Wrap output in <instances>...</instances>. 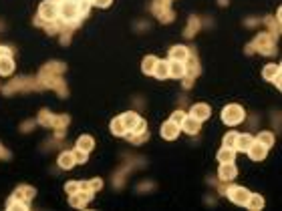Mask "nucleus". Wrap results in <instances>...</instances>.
<instances>
[{
  "label": "nucleus",
  "mask_w": 282,
  "mask_h": 211,
  "mask_svg": "<svg viewBox=\"0 0 282 211\" xmlns=\"http://www.w3.org/2000/svg\"><path fill=\"white\" fill-rule=\"evenodd\" d=\"M33 88H43L41 83L37 79H28V77H22V79H16L12 83H8L4 88H2V93L4 95H10V93H18V90H33Z\"/></svg>",
  "instance_id": "nucleus-5"
},
{
  "label": "nucleus",
  "mask_w": 282,
  "mask_h": 211,
  "mask_svg": "<svg viewBox=\"0 0 282 211\" xmlns=\"http://www.w3.org/2000/svg\"><path fill=\"white\" fill-rule=\"evenodd\" d=\"M30 205H26V203H22V201H18V199H14L12 195L8 197V201H6V209L8 211H14V209H18V211H26Z\"/></svg>",
  "instance_id": "nucleus-33"
},
{
  "label": "nucleus",
  "mask_w": 282,
  "mask_h": 211,
  "mask_svg": "<svg viewBox=\"0 0 282 211\" xmlns=\"http://www.w3.org/2000/svg\"><path fill=\"white\" fill-rule=\"evenodd\" d=\"M244 119H246V111H244V107L238 105V103H230V105H226V107L222 109V123L228 125V127L240 125Z\"/></svg>",
  "instance_id": "nucleus-4"
},
{
  "label": "nucleus",
  "mask_w": 282,
  "mask_h": 211,
  "mask_svg": "<svg viewBox=\"0 0 282 211\" xmlns=\"http://www.w3.org/2000/svg\"><path fill=\"white\" fill-rule=\"evenodd\" d=\"M198 28H200V20H198L196 16H192L190 20H187V26H185V30H183V35H185L187 39H192V37L198 33Z\"/></svg>",
  "instance_id": "nucleus-32"
},
{
  "label": "nucleus",
  "mask_w": 282,
  "mask_h": 211,
  "mask_svg": "<svg viewBox=\"0 0 282 211\" xmlns=\"http://www.w3.org/2000/svg\"><path fill=\"white\" fill-rule=\"evenodd\" d=\"M216 159L220 161V163H230V161L236 159V151H234L232 147H224V145H222V149L216 153Z\"/></svg>",
  "instance_id": "nucleus-27"
},
{
  "label": "nucleus",
  "mask_w": 282,
  "mask_h": 211,
  "mask_svg": "<svg viewBox=\"0 0 282 211\" xmlns=\"http://www.w3.org/2000/svg\"><path fill=\"white\" fill-rule=\"evenodd\" d=\"M190 54H192V50L187 48V46H183V44H173V46L169 48V52H168V60H177V63H185V60L190 58Z\"/></svg>",
  "instance_id": "nucleus-10"
},
{
  "label": "nucleus",
  "mask_w": 282,
  "mask_h": 211,
  "mask_svg": "<svg viewBox=\"0 0 282 211\" xmlns=\"http://www.w3.org/2000/svg\"><path fill=\"white\" fill-rule=\"evenodd\" d=\"M158 81H166L169 79V60H158V65H155L153 73H151Z\"/></svg>",
  "instance_id": "nucleus-19"
},
{
  "label": "nucleus",
  "mask_w": 282,
  "mask_h": 211,
  "mask_svg": "<svg viewBox=\"0 0 282 211\" xmlns=\"http://www.w3.org/2000/svg\"><path fill=\"white\" fill-rule=\"evenodd\" d=\"M125 139L129 141V145H143L149 139V131L147 129H143V131H127Z\"/></svg>",
  "instance_id": "nucleus-17"
},
{
  "label": "nucleus",
  "mask_w": 282,
  "mask_h": 211,
  "mask_svg": "<svg viewBox=\"0 0 282 211\" xmlns=\"http://www.w3.org/2000/svg\"><path fill=\"white\" fill-rule=\"evenodd\" d=\"M185 77V63H177V60H169V79L181 81Z\"/></svg>",
  "instance_id": "nucleus-23"
},
{
  "label": "nucleus",
  "mask_w": 282,
  "mask_h": 211,
  "mask_svg": "<svg viewBox=\"0 0 282 211\" xmlns=\"http://www.w3.org/2000/svg\"><path fill=\"white\" fill-rule=\"evenodd\" d=\"M238 177V167L234 161L230 163H220V167H218V179L220 181H232Z\"/></svg>",
  "instance_id": "nucleus-9"
},
{
  "label": "nucleus",
  "mask_w": 282,
  "mask_h": 211,
  "mask_svg": "<svg viewBox=\"0 0 282 211\" xmlns=\"http://www.w3.org/2000/svg\"><path fill=\"white\" fill-rule=\"evenodd\" d=\"M39 18L47 22L58 20V0H43L39 6Z\"/></svg>",
  "instance_id": "nucleus-6"
},
{
  "label": "nucleus",
  "mask_w": 282,
  "mask_h": 211,
  "mask_svg": "<svg viewBox=\"0 0 282 211\" xmlns=\"http://www.w3.org/2000/svg\"><path fill=\"white\" fill-rule=\"evenodd\" d=\"M89 2H93V0H89Z\"/></svg>",
  "instance_id": "nucleus-42"
},
{
  "label": "nucleus",
  "mask_w": 282,
  "mask_h": 211,
  "mask_svg": "<svg viewBox=\"0 0 282 211\" xmlns=\"http://www.w3.org/2000/svg\"><path fill=\"white\" fill-rule=\"evenodd\" d=\"M10 157H12V155H10V151H8L2 143H0V161H8Z\"/></svg>",
  "instance_id": "nucleus-38"
},
{
  "label": "nucleus",
  "mask_w": 282,
  "mask_h": 211,
  "mask_svg": "<svg viewBox=\"0 0 282 211\" xmlns=\"http://www.w3.org/2000/svg\"><path fill=\"white\" fill-rule=\"evenodd\" d=\"M254 143V137L250 135V133H238V137H236V145H234V149H236V153H246V151L250 149V145Z\"/></svg>",
  "instance_id": "nucleus-16"
},
{
  "label": "nucleus",
  "mask_w": 282,
  "mask_h": 211,
  "mask_svg": "<svg viewBox=\"0 0 282 211\" xmlns=\"http://www.w3.org/2000/svg\"><path fill=\"white\" fill-rule=\"evenodd\" d=\"M179 129H181L183 133H187V135H198L200 129H202V123H200L198 119H194L192 115H185V119L181 121Z\"/></svg>",
  "instance_id": "nucleus-13"
},
{
  "label": "nucleus",
  "mask_w": 282,
  "mask_h": 211,
  "mask_svg": "<svg viewBox=\"0 0 282 211\" xmlns=\"http://www.w3.org/2000/svg\"><path fill=\"white\" fill-rule=\"evenodd\" d=\"M109 129H111V133H113L115 137H125V135H127V127H125L121 115H119V117H115V119H111Z\"/></svg>",
  "instance_id": "nucleus-22"
},
{
  "label": "nucleus",
  "mask_w": 282,
  "mask_h": 211,
  "mask_svg": "<svg viewBox=\"0 0 282 211\" xmlns=\"http://www.w3.org/2000/svg\"><path fill=\"white\" fill-rule=\"evenodd\" d=\"M190 115H192L194 119H198L200 123H204V121H208L210 115H212V107H210L208 103H196V105H192Z\"/></svg>",
  "instance_id": "nucleus-12"
},
{
  "label": "nucleus",
  "mask_w": 282,
  "mask_h": 211,
  "mask_svg": "<svg viewBox=\"0 0 282 211\" xmlns=\"http://www.w3.org/2000/svg\"><path fill=\"white\" fill-rule=\"evenodd\" d=\"M73 155H75V161L81 163V165L89 161V153H87V151H81V149H77V147L73 149Z\"/></svg>",
  "instance_id": "nucleus-35"
},
{
  "label": "nucleus",
  "mask_w": 282,
  "mask_h": 211,
  "mask_svg": "<svg viewBox=\"0 0 282 211\" xmlns=\"http://www.w3.org/2000/svg\"><path fill=\"white\" fill-rule=\"evenodd\" d=\"M75 147L81 149V151H87V153H91V151L95 149V139H93L91 135H81V137L77 139Z\"/></svg>",
  "instance_id": "nucleus-26"
},
{
  "label": "nucleus",
  "mask_w": 282,
  "mask_h": 211,
  "mask_svg": "<svg viewBox=\"0 0 282 211\" xmlns=\"http://www.w3.org/2000/svg\"><path fill=\"white\" fill-rule=\"evenodd\" d=\"M158 56L155 54H147L143 60H141V71H143V75H151L153 73V69H155V65H158Z\"/></svg>",
  "instance_id": "nucleus-28"
},
{
  "label": "nucleus",
  "mask_w": 282,
  "mask_h": 211,
  "mask_svg": "<svg viewBox=\"0 0 282 211\" xmlns=\"http://www.w3.org/2000/svg\"><path fill=\"white\" fill-rule=\"evenodd\" d=\"M53 119H55V113H51L49 109H41V113H39V125H43V127H49L51 129V125H53Z\"/></svg>",
  "instance_id": "nucleus-31"
},
{
  "label": "nucleus",
  "mask_w": 282,
  "mask_h": 211,
  "mask_svg": "<svg viewBox=\"0 0 282 211\" xmlns=\"http://www.w3.org/2000/svg\"><path fill=\"white\" fill-rule=\"evenodd\" d=\"M171 2L173 0H153L151 2V12L162 24H169L175 18V12L171 10Z\"/></svg>",
  "instance_id": "nucleus-3"
},
{
  "label": "nucleus",
  "mask_w": 282,
  "mask_h": 211,
  "mask_svg": "<svg viewBox=\"0 0 282 211\" xmlns=\"http://www.w3.org/2000/svg\"><path fill=\"white\" fill-rule=\"evenodd\" d=\"M254 141L256 143H260V145H264L266 149H270V147H274V133H270V131H260L256 137H254Z\"/></svg>",
  "instance_id": "nucleus-29"
},
{
  "label": "nucleus",
  "mask_w": 282,
  "mask_h": 211,
  "mask_svg": "<svg viewBox=\"0 0 282 211\" xmlns=\"http://www.w3.org/2000/svg\"><path fill=\"white\" fill-rule=\"evenodd\" d=\"M91 199H93V193H89V191H77V193L69 195V205L75 207V209H85Z\"/></svg>",
  "instance_id": "nucleus-11"
},
{
  "label": "nucleus",
  "mask_w": 282,
  "mask_h": 211,
  "mask_svg": "<svg viewBox=\"0 0 282 211\" xmlns=\"http://www.w3.org/2000/svg\"><path fill=\"white\" fill-rule=\"evenodd\" d=\"M14 69V56H0V77H10Z\"/></svg>",
  "instance_id": "nucleus-18"
},
{
  "label": "nucleus",
  "mask_w": 282,
  "mask_h": 211,
  "mask_svg": "<svg viewBox=\"0 0 282 211\" xmlns=\"http://www.w3.org/2000/svg\"><path fill=\"white\" fill-rule=\"evenodd\" d=\"M77 191H81V181H67V183H65V193L73 195Z\"/></svg>",
  "instance_id": "nucleus-36"
},
{
  "label": "nucleus",
  "mask_w": 282,
  "mask_h": 211,
  "mask_svg": "<svg viewBox=\"0 0 282 211\" xmlns=\"http://www.w3.org/2000/svg\"><path fill=\"white\" fill-rule=\"evenodd\" d=\"M101 187H103V179H99V177H93L89 181H81V191H89L93 195H95Z\"/></svg>",
  "instance_id": "nucleus-21"
},
{
  "label": "nucleus",
  "mask_w": 282,
  "mask_h": 211,
  "mask_svg": "<svg viewBox=\"0 0 282 211\" xmlns=\"http://www.w3.org/2000/svg\"><path fill=\"white\" fill-rule=\"evenodd\" d=\"M35 195H37V189L33 185H18L12 191V197L18 199V201H22V203H26V205H30V201L35 199Z\"/></svg>",
  "instance_id": "nucleus-8"
},
{
  "label": "nucleus",
  "mask_w": 282,
  "mask_h": 211,
  "mask_svg": "<svg viewBox=\"0 0 282 211\" xmlns=\"http://www.w3.org/2000/svg\"><path fill=\"white\" fill-rule=\"evenodd\" d=\"M278 73H282L280 65H276V63H268V65L262 69V79H264V81H270V83H272V79H274Z\"/></svg>",
  "instance_id": "nucleus-30"
},
{
  "label": "nucleus",
  "mask_w": 282,
  "mask_h": 211,
  "mask_svg": "<svg viewBox=\"0 0 282 211\" xmlns=\"http://www.w3.org/2000/svg\"><path fill=\"white\" fill-rule=\"evenodd\" d=\"M75 165H77V161H75L73 151H62V153L58 155V167H60V169L69 171V169H73Z\"/></svg>",
  "instance_id": "nucleus-20"
},
{
  "label": "nucleus",
  "mask_w": 282,
  "mask_h": 211,
  "mask_svg": "<svg viewBox=\"0 0 282 211\" xmlns=\"http://www.w3.org/2000/svg\"><path fill=\"white\" fill-rule=\"evenodd\" d=\"M246 153H248V157L252 159V161H264L266 155H268V149L264 145H260V143L254 141L252 145H250V149L246 151Z\"/></svg>",
  "instance_id": "nucleus-15"
},
{
  "label": "nucleus",
  "mask_w": 282,
  "mask_h": 211,
  "mask_svg": "<svg viewBox=\"0 0 282 211\" xmlns=\"http://www.w3.org/2000/svg\"><path fill=\"white\" fill-rule=\"evenodd\" d=\"M252 50H258L260 54H274L276 52V39L270 35V33H258L256 39L248 44V50L246 52H252Z\"/></svg>",
  "instance_id": "nucleus-2"
},
{
  "label": "nucleus",
  "mask_w": 282,
  "mask_h": 211,
  "mask_svg": "<svg viewBox=\"0 0 282 211\" xmlns=\"http://www.w3.org/2000/svg\"><path fill=\"white\" fill-rule=\"evenodd\" d=\"M280 81H282V73H278V75H276V77H274V79H272V83H274V84H276V88H278V90H280V88H282V83H280Z\"/></svg>",
  "instance_id": "nucleus-41"
},
{
  "label": "nucleus",
  "mask_w": 282,
  "mask_h": 211,
  "mask_svg": "<svg viewBox=\"0 0 282 211\" xmlns=\"http://www.w3.org/2000/svg\"><path fill=\"white\" fill-rule=\"evenodd\" d=\"M65 71H67L65 63H60V60H51V63H47L39 71L37 81L41 83V86L56 90L58 97H67L69 95V88H67L65 81H62V73H65Z\"/></svg>",
  "instance_id": "nucleus-1"
},
{
  "label": "nucleus",
  "mask_w": 282,
  "mask_h": 211,
  "mask_svg": "<svg viewBox=\"0 0 282 211\" xmlns=\"http://www.w3.org/2000/svg\"><path fill=\"white\" fill-rule=\"evenodd\" d=\"M244 207L250 209V211H260L264 207V197L258 195V193H250V197H248V201H246Z\"/></svg>",
  "instance_id": "nucleus-25"
},
{
  "label": "nucleus",
  "mask_w": 282,
  "mask_h": 211,
  "mask_svg": "<svg viewBox=\"0 0 282 211\" xmlns=\"http://www.w3.org/2000/svg\"><path fill=\"white\" fill-rule=\"evenodd\" d=\"M160 133H162V139H166V141H175V139L179 137L181 129H179V125L171 123V121H166V123L162 125V129H160Z\"/></svg>",
  "instance_id": "nucleus-14"
},
{
  "label": "nucleus",
  "mask_w": 282,
  "mask_h": 211,
  "mask_svg": "<svg viewBox=\"0 0 282 211\" xmlns=\"http://www.w3.org/2000/svg\"><path fill=\"white\" fill-rule=\"evenodd\" d=\"M12 48L10 46H0V56H12Z\"/></svg>",
  "instance_id": "nucleus-40"
},
{
  "label": "nucleus",
  "mask_w": 282,
  "mask_h": 211,
  "mask_svg": "<svg viewBox=\"0 0 282 211\" xmlns=\"http://www.w3.org/2000/svg\"><path fill=\"white\" fill-rule=\"evenodd\" d=\"M226 197L236 205H246V201L250 197V191L246 187H242V185H232V187L226 189Z\"/></svg>",
  "instance_id": "nucleus-7"
},
{
  "label": "nucleus",
  "mask_w": 282,
  "mask_h": 211,
  "mask_svg": "<svg viewBox=\"0 0 282 211\" xmlns=\"http://www.w3.org/2000/svg\"><path fill=\"white\" fill-rule=\"evenodd\" d=\"M185 115L187 113H183V111H173L171 117H169V121H171V123H175V125H181V121L185 119Z\"/></svg>",
  "instance_id": "nucleus-37"
},
{
  "label": "nucleus",
  "mask_w": 282,
  "mask_h": 211,
  "mask_svg": "<svg viewBox=\"0 0 282 211\" xmlns=\"http://www.w3.org/2000/svg\"><path fill=\"white\" fill-rule=\"evenodd\" d=\"M111 2H113V0H93V6H97V8H109L111 6Z\"/></svg>",
  "instance_id": "nucleus-39"
},
{
  "label": "nucleus",
  "mask_w": 282,
  "mask_h": 211,
  "mask_svg": "<svg viewBox=\"0 0 282 211\" xmlns=\"http://www.w3.org/2000/svg\"><path fill=\"white\" fill-rule=\"evenodd\" d=\"M236 137H238V133L236 131H228L226 135H224V139H222V145L224 147H232L234 149V145H236ZM236 151V149H234Z\"/></svg>",
  "instance_id": "nucleus-34"
},
{
  "label": "nucleus",
  "mask_w": 282,
  "mask_h": 211,
  "mask_svg": "<svg viewBox=\"0 0 282 211\" xmlns=\"http://www.w3.org/2000/svg\"><path fill=\"white\" fill-rule=\"evenodd\" d=\"M121 119H123L125 127H127V131H133V129L137 127V123L141 121V117H139L135 111H127V113H123V115H121Z\"/></svg>",
  "instance_id": "nucleus-24"
}]
</instances>
